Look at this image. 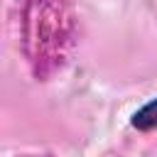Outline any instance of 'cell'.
<instances>
[{"label":"cell","instance_id":"1","mask_svg":"<svg viewBox=\"0 0 157 157\" xmlns=\"http://www.w3.org/2000/svg\"><path fill=\"white\" fill-rule=\"evenodd\" d=\"M25 2V42L37 74H47L64 56L66 15L61 0H22Z\"/></svg>","mask_w":157,"mask_h":157},{"label":"cell","instance_id":"2","mask_svg":"<svg viewBox=\"0 0 157 157\" xmlns=\"http://www.w3.org/2000/svg\"><path fill=\"white\" fill-rule=\"evenodd\" d=\"M132 128H137V130H152V128H157V98H152L150 103H145L132 115Z\"/></svg>","mask_w":157,"mask_h":157}]
</instances>
